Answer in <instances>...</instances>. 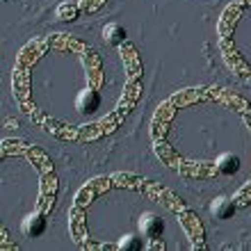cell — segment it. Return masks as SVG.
Returning <instances> with one entry per match:
<instances>
[{
  "instance_id": "cell-4",
  "label": "cell",
  "mask_w": 251,
  "mask_h": 251,
  "mask_svg": "<svg viewBox=\"0 0 251 251\" xmlns=\"http://www.w3.org/2000/svg\"><path fill=\"white\" fill-rule=\"evenodd\" d=\"M240 16V7H228L224 12V16H222V21H219V34L226 39V34L231 32V27L228 25H235V21H238Z\"/></svg>"
},
{
  "instance_id": "cell-2",
  "label": "cell",
  "mask_w": 251,
  "mask_h": 251,
  "mask_svg": "<svg viewBox=\"0 0 251 251\" xmlns=\"http://www.w3.org/2000/svg\"><path fill=\"white\" fill-rule=\"evenodd\" d=\"M44 228H46V219H44V215H39V212L30 215V217L23 222V233H25V235H30V238L41 235V233H44Z\"/></svg>"
},
{
  "instance_id": "cell-10",
  "label": "cell",
  "mask_w": 251,
  "mask_h": 251,
  "mask_svg": "<svg viewBox=\"0 0 251 251\" xmlns=\"http://www.w3.org/2000/svg\"><path fill=\"white\" fill-rule=\"evenodd\" d=\"M151 249H165V242H162V240H160V242H158V240L153 238V242H151Z\"/></svg>"
},
{
  "instance_id": "cell-1",
  "label": "cell",
  "mask_w": 251,
  "mask_h": 251,
  "mask_svg": "<svg viewBox=\"0 0 251 251\" xmlns=\"http://www.w3.org/2000/svg\"><path fill=\"white\" fill-rule=\"evenodd\" d=\"M139 228H142V233H144L149 240L158 238L160 233H162V219L158 217V215H144V217L139 219Z\"/></svg>"
},
{
  "instance_id": "cell-5",
  "label": "cell",
  "mask_w": 251,
  "mask_h": 251,
  "mask_svg": "<svg viewBox=\"0 0 251 251\" xmlns=\"http://www.w3.org/2000/svg\"><path fill=\"white\" fill-rule=\"evenodd\" d=\"M233 210H235V203L233 201H228V199H217L215 203H212V215L217 219H228L233 215Z\"/></svg>"
},
{
  "instance_id": "cell-9",
  "label": "cell",
  "mask_w": 251,
  "mask_h": 251,
  "mask_svg": "<svg viewBox=\"0 0 251 251\" xmlns=\"http://www.w3.org/2000/svg\"><path fill=\"white\" fill-rule=\"evenodd\" d=\"M117 249H142V242H139V238L126 235V238L121 240L119 245H117Z\"/></svg>"
},
{
  "instance_id": "cell-6",
  "label": "cell",
  "mask_w": 251,
  "mask_h": 251,
  "mask_svg": "<svg viewBox=\"0 0 251 251\" xmlns=\"http://www.w3.org/2000/svg\"><path fill=\"white\" fill-rule=\"evenodd\" d=\"M217 169L222 174H235L240 169V160L235 158L233 153H224V155L217 160Z\"/></svg>"
},
{
  "instance_id": "cell-7",
  "label": "cell",
  "mask_w": 251,
  "mask_h": 251,
  "mask_svg": "<svg viewBox=\"0 0 251 251\" xmlns=\"http://www.w3.org/2000/svg\"><path fill=\"white\" fill-rule=\"evenodd\" d=\"M103 37H105L110 44H124V39H126V32H124V27L121 25H107L105 30H103Z\"/></svg>"
},
{
  "instance_id": "cell-3",
  "label": "cell",
  "mask_w": 251,
  "mask_h": 251,
  "mask_svg": "<svg viewBox=\"0 0 251 251\" xmlns=\"http://www.w3.org/2000/svg\"><path fill=\"white\" fill-rule=\"evenodd\" d=\"M100 99L99 94L94 92V89H85V92H80L78 96V110L80 112H94L96 107H99Z\"/></svg>"
},
{
  "instance_id": "cell-8",
  "label": "cell",
  "mask_w": 251,
  "mask_h": 251,
  "mask_svg": "<svg viewBox=\"0 0 251 251\" xmlns=\"http://www.w3.org/2000/svg\"><path fill=\"white\" fill-rule=\"evenodd\" d=\"M75 12H78V9H75L73 5H60V7H57V16H60L62 21L75 19Z\"/></svg>"
}]
</instances>
